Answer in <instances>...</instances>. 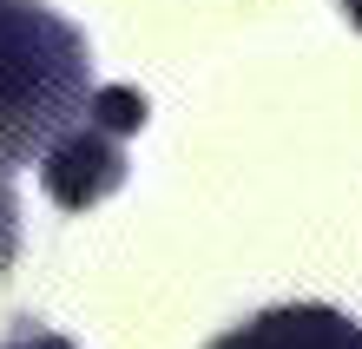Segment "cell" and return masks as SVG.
I'll list each match as a JSON object with an SVG mask.
<instances>
[{"label":"cell","instance_id":"cell-6","mask_svg":"<svg viewBox=\"0 0 362 349\" xmlns=\"http://www.w3.org/2000/svg\"><path fill=\"white\" fill-rule=\"evenodd\" d=\"M0 349H73V343H66V336H53V330H33V323H27V330H20V336H7Z\"/></svg>","mask_w":362,"mask_h":349},{"label":"cell","instance_id":"cell-3","mask_svg":"<svg viewBox=\"0 0 362 349\" xmlns=\"http://www.w3.org/2000/svg\"><path fill=\"white\" fill-rule=\"evenodd\" d=\"M211 349H362V323L323 310V303H284V310H264L224 330Z\"/></svg>","mask_w":362,"mask_h":349},{"label":"cell","instance_id":"cell-4","mask_svg":"<svg viewBox=\"0 0 362 349\" xmlns=\"http://www.w3.org/2000/svg\"><path fill=\"white\" fill-rule=\"evenodd\" d=\"M86 119H93V125H105V132H119V139H132V132H145L152 105H145V93H132V86H93Z\"/></svg>","mask_w":362,"mask_h":349},{"label":"cell","instance_id":"cell-1","mask_svg":"<svg viewBox=\"0 0 362 349\" xmlns=\"http://www.w3.org/2000/svg\"><path fill=\"white\" fill-rule=\"evenodd\" d=\"M86 33L40 0H0V171L47 159V145L86 119Z\"/></svg>","mask_w":362,"mask_h":349},{"label":"cell","instance_id":"cell-2","mask_svg":"<svg viewBox=\"0 0 362 349\" xmlns=\"http://www.w3.org/2000/svg\"><path fill=\"white\" fill-rule=\"evenodd\" d=\"M40 185H47V198L59 211H93V205H105L125 185L119 132H105V125H93V119L66 125V132L47 145V159H40Z\"/></svg>","mask_w":362,"mask_h":349},{"label":"cell","instance_id":"cell-7","mask_svg":"<svg viewBox=\"0 0 362 349\" xmlns=\"http://www.w3.org/2000/svg\"><path fill=\"white\" fill-rule=\"evenodd\" d=\"M343 13H349V27L362 33V0H343Z\"/></svg>","mask_w":362,"mask_h":349},{"label":"cell","instance_id":"cell-5","mask_svg":"<svg viewBox=\"0 0 362 349\" xmlns=\"http://www.w3.org/2000/svg\"><path fill=\"white\" fill-rule=\"evenodd\" d=\"M20 264V198L7 185V171H0V277Z\"/></svg>","mask_w":362,"mask_h":349}]
</instances>
